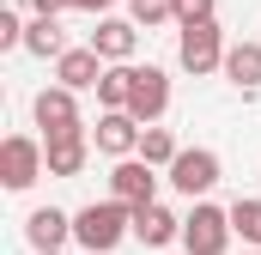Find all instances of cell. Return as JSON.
I'll use <instances>...</instances> for the list:
<instances>
[{"label":"cell","instance_id":"cell-1","mask_svg":"<svg viewBox=\"0 0 261 255\" xmlns=\"http://www.w3.org/2000/svg\"><path fill=\"white\" fill-rule=\"evenodd\" d=\"M128 231H134V213L122 207V200H91V207L73 213V237H79L91 255H110Z\"/></svg>","mask_w":261,"mask_h":255},{"label":"cell","instance_id":"cell-2","mask_svg":"<svg viewBox=\"0 0 261 255\" xmlns=\"http://www.w3.org/2000/svg\"><path fill=\"white\" fill-rule=\"evenodd\" d=\"M231 237H237V231H231V207L195 200V213L182 219V249H189V255H225Z\"/></svg>","mask_w":261,"mask_h":255},{"label":"cell","instance_id":"cell-3","mask_svg":"<svg viewBox=\"0 0 261 255\" xmlns=\"http://www.w3.org/2000/svg\"><path fill=\"white\" fill-rule=\"evenodd\" d=\"M219 176H225V164H219V152H213V146H182V152H176V164L164 170V183H170L176 194H189V200L206 194Z\"/></svg>","mask_w":261,"mask_h":255},{"label":"cell","instance_id":"cell-4","mask_svg":"<svg viewBox=\"0 0 261 255\" xmlns=\"http://www.w3.org/2000/svg\"><path fill=\"white\" fill-rule=\"evenodd\" d=\"M225 31L219 24H189L182 37H176V61H182V73H225Z\"/></svg>","mask_w":261,"mask_h":255},{"label":"cell","instance_id":"cell-5","mask_svg":"<svg viewBox=\"0 0 261 255\" xmlns=\"http://www.w3.org/2000/svg\"><path fill=\"white\" fill-rule=\"evenodd\" d=\"M110 200H122L128 213L158 207V170H152L146 158H122V164L110 170Z\"/></svg>","mask_w":261,"mask_h":255},{"label":"cell","instance_id":"cell-6","mask_svg":"<svg viewBox=\"0 0 261 255\" xmlns=\"http://www.w3.org/2000/svg\"><path fill=\"white\" fill-rule=\"evenodd\" d=\"M170 110V73L164 67H134V97H128V116L140 128H158V116Z\"/></svg>","mask_w":261,"mask_h":255},{"label":"cell","instance_id":"cell-7","mask_svg":"<svg viewBox=\"0 0 261 255\" xmlns=\"http://www.w3.org/2000/svg\"><path fill=\"white\" fill-rule=\"evenodd\" d=\"M43 170H49V158H43V146H37V140L12 134V140L0 146V183H6V189H31Z\"/></svg>","mask_w":261,"mask_h":255},{"label":"cell","instance_id":"cell-8","mask_svg":"<svg viewBox=\"0 0 261 255\" xmlns=\"http://www.w3.org/2000/svg\"><path fill=\"white\" fill-rule=\"evenodd\" d=\"M140 134H146V128L134 122L128 110H103L97 128H91V146H97V152H110V158L122 164V158H140Z\"/></svg>","mask_w":261,"mask_h":255},{"label":"cell","instance_id":"cell-9","mask_svg":"<svg viewBox=\"0 0 261 255\" xmlns=\"http://www.w3.org/2000/svg\"><path fill=\"white\" fill-rule=\"evenodd\" d=\"M31 116H37L43 146H49V140H61V134L79 128V104H73V91H67V85H43V91H37V104H31Z\"/></svg>","mask_w":261,"mask_h":255},{"label":"cell","instance_id":"cell-10","mask_svg":"<svg viewBox=\"0 0 261 255\" xmlns=\"http://www.w3.org/2000/svg\"><path fill=\"white\" fill-rule=\"evenodd\" d=\"M85 49H97L110 67H134L140 24H134V18H97V31H91V43H85Z\"/></svg>","mask_w":261,"mask_h":255},{"label":"cell","instance_id":"cell-11","mask_svg":"<svg viewBox=\"0 0 261 255\" xmlns=\"http://www.w3.org/2000/svg\"><path fill=\"white\" fill-rule=\"evenodd\" d=\"M24 237H31L37 255H55L67 237H73V213H61V207H37V213L24 219Z\"/></svg>","mask_w":261,"mask_h":255},{"label":"cell","instance_id":"cell-12","mask_svg":"<svg viewBox=\"0 0 261 255\" xmlns=\"http://www.w3.org/2000/svg\"><path fill=\"white\" fill-rule=\"evenodd\" d=\"M103 55L97 49H67L61 61H55V79H61L67 91H97V79H103Z\"/></svg>","mask_w":261,"mask_h":255},{"label":"cell","instance_id":"cell-13","mask_svg":"<svg viewBox=\"0 0 261 255\" xmlns=\"http://www.w3.org/2000/svg\"><path fill=\"white\" fill-rule=\"evenodd\" d=\"M43 158H49V176H79L85 170V158H91V134L85 128H73L61 140H49L43 146Z\"/></svg>","mask_w":261,"mask_h":255},{"label":"cell","instance_id":"cell-14","mask_svg":"<svg viewBox=\"0 0 261 255\" xmlns=\"http://www.w3.org/2000/svg\"><path fill=\"white\" fill-rule=\"evenodd\" d=\"M134 237H140L146 249H164V243H182V219H176L170 207H140V213H134Z\"/></svg>","mask_w":261,"mask_h":255},{"label":"cell","instance_id":"cell-15","mask_svg":"<svg viewBox=\"0 0 261 255\" xmlns=\"http://www.w3.org/2000/svg\"><path fill=\"white\" fill-rule=\"evenodd\" d=\"M225 79H231L237 91H255V85H261V43H231V55H225Z\"/></svg>","mask_w":261,"mask_h":255},{"label":"cell","instance_id":"cell-16","mask_svg":"<svg viewBox=\"0 0 261 255\" xmlns=\"http://www.w3.org/2000/svg\"><path fill=\"white\" fill-rule=\"evenodd\" d=\"M24 49H31V55H43V61H61V55H67L61 18H31V24H24Z\"/></svg>","mask_w":261,"mask_h":255},{"label":"cell","instance_id":"cell-17","mask_svg":"<svg viewBox=\"0 0 261 255\" xmlns=\"http://www.w3.org/2000/svg\"><path fill=\"white\" fill-rule=\"evenodd\" d=\"M128 97H134V67H103L97 104H103V110H128Z\"/></svg>","mask_w":261,"mask_h":255},{"label":"cell","instance_id":"cell-18","mask_svg":"<svg viewBox=\"0 0 261 255\" xmlns=\"http://www.w3.org/2000/svg\"><path fill=\"white\" fill-rule=\"evenodd\" d=\"M231 231H237L249 249H261V200L255 194H237V200H231Z\"/></svg>","mask_w":261,"mask_h":255},{"label":"cell","instance_id":"cell-19","mask_svg":"<svg viewBox=\"0 0 261 255\" xmlns=\"http://www.w3.org/2000/svg\"><path fill=\"white\" fill-rule=\"evenodd\" d=\"M176 152H182V146L170 140V128H146V134H140V158H146L152 170H170V164H176Z\"/></svg>","mask_w":261,"mask_h":255},{"label":"cell","instance_id":"cell-20","mask_svg":"<svg viewBox=\"0 0 261 255\" xmlns=\"http://www.w3.org/2000/svg\"><path fill=\"white\" fill-rule=\"evenodd\" d=\"M128 6H134V24H146V31L176 18V0H128Z\"/></svg>","mask_w":261,"mask_h":255},{"label":"cell","instance_id":"cell-21","mask_svg":"<svg viewBox=\"0 0 261 255\" xmlns=\"http://www.w3.org/2000/svg\"><path fill=\"white\" fill-rule=\"evenodd\" d=\"M176 24H213V0H176Z\"/></svg>","mask_w":261,"mask_h":255},{"label":"cell","instance_id":"cell-22","mask_svg":"<svg viewBox=\"0 0 261 255\" xmlns=\"http://www.w3.org/2000/svg\"><path fill=\"white\" fill-rule=\"evenodd\" d=\"M24 24H31V18H18V12H0V49H24Z\"/></svg>","mask_w":261,"mask_h":255},{"label":"cell","instance_id":"cell-23","mask_svg":"<svg viewBox=\"0 0 261 255\" xmlns=\"http://www.w3.org/2000/svg\"><path fill=\"white\" fill-rule=\"evenodd\" d=\"M31 6V18H61V12H73V0H24Z\"/></svg>","mask_w":261,"mask_h":255},{"label":"cell","instance_id":"cell-24","mask_svg":"<svg viewBox=\"0 0 261 255\" xmlns=\"http://www.w3.org/2000/svg\"><path fill=\"white\" fill-rule=\"evenodd\" d=\"M110 6H116V0H73V12H97V18H103Z\"/></svg>","mask_w":261,"mask_h":255},{"label":"cell","instance_id":"cell-25","mask_svg":"<svg viewBox=\"0 0 261 255\" xmlns=\"http://www.w3.org/2000/svg\"><path fill=\"white\" fill-rule=\"evenodd\" d=\"M249 255H261V249H249Z\"/></svg>","mask_w":261,"mask_h":255},{"label":"cell","instance_id":"cell-26","mask_svg":"<svg viewBox=\"0 0 261 255\" xmlns=\"http://www.w3.org/2000/svg\"><path fill=\"white\" fill-rule=\"evenodd\" d=\"M55 255H61V249H55Z\"/></svg>","mask_w":261,"mask_h":255}]
</instances>
